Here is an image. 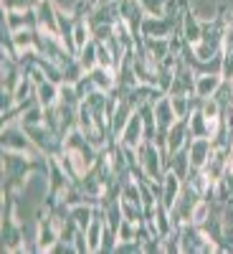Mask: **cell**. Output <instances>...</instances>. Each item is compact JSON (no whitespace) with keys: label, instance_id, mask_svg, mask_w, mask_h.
<instances>
[{"label":"cell","instance_id":"cell-21","mask_svg":"<svg viewBox=\"0 0 233 254\" xmlns=\"http://www.w3.org/2000/svg\"><path fill=\"white\" fill-rule=\"evenodd\" d=\"M223 51H233V20L226 26V33H223Z\"/></svg>","mask_w":233,"mask_h":254},{"label":"cell","instance_id":"cell-14","mask_svg":"<svg viewBox=\"0 0 233 254\" xmlns=\"http://www.w3.org/2000/svg\"><path fill=\"white\" fill-rule=\"evenodd\" d=\"M142 46H144V51L150 54L157 64H160L167 54H173L170 38H142Z\"/></svg>","mask_w":233,"mask_h":254},{"label":"cell","instance_id":"cell-6","mask_svg":"<svg viewBox=\"0 0 233 254\" xmlns=\"http://www.w3.org/2000/svg\"><path fill=\"white\" fill-rule=\"evenodd\" d=\"M213 140L210 137H193L187 142V155H190V168H203L208 158L213 155Z\"/></svg>","mask_w":233,"mask_h":254},{"label":"cell","instance_id":"cell-10","mask_svg":"<svg viewBox=\"0 0 233 254\" xmlns=\"http://www.w3.org/2000/svg\"><path fill=\"white\" fill-rule=\"evenodd\" d=\"M180 190H183V181H180L173 171H167L165 178H162V196H160V203L170 211V208L175 206L178 196H180Z\"/></svg>","mask_w":233,"mask_h":254},{"label":"cell","instance_id":"cell-16","mask_svg":"<svg viewBox=\"0 0 233 254\" xmlns=\"http://www.w3.org/2000/svg\"><path fill=\"white\" fill-rule=\"evenodd\" d=\"M94 208H96V206H89V203H76V206H71V219L76 221V226H79L81 231H87L89 224L94 221Z\"/></svg>","mask_w":233,"mask_h":254},{"label":"cell","instance_id":"cell-13","mask_svg":"<svg viewBox=\"0 0 233 254\" xmlns=\"http://www.w3.org/2000/svg\"><path fill=\"white\" fill-rule=\"evenodd\" d=\"M221 81H223V74H200V76H195V94L200 99L213 97L221 87Z\"/></svg>","mask_w":233,"mask_h":254},{"label":"cell","instance_id":"cell-1","mask_svg":"<svg viewBox=\"0 0 233 254\" xmlns=\"http://www.w3.org/2000/svg\"><path fill=\"white\" fill-rule=\"evenodd\" d=\"M3 150L23 153V155H31V158H41V155H44L18 122H5L3 125Z\"/></svg>","mask_w":233,"mask_h":254},{"label":"cell","instance_id":"cell-5","mask_svg":"<svg viewBox=\"0 0 233 254\" xmlns=\"http://www.w3.org/2000/svg\"><path fill=\"white\" fill-rule=\"evenodd\" d=\"M167 94H170V97H175V94H195V71L183 61V56H180L178 66H175L173 87H170V92H167Z\"/></svg>","mask_w":233,"mask_h":254},{"label":"cell","instance_id":"cell-11","mask_svg":"<svg viewBox=\"0 0 233 254\" xmlns=\"http://www.w3.org/2000/svg\"><path fill=\"white\" fill-rule=\"evenodd\" d=\"M58 94H61V84L56 81H48V79H41L36 81V99L41 107H53V104L58 102Z\"/></svg>","mask_w":233,"mask_h":254},{"label":"cell","instance_id":"cell-7","mask_svg":"<svg viewBox=\"0 0 233 254\" xmlns=\"http://www.w3.org/2000/svg\"><path fill=\"white\" fill-rule=\"evenodd\" d=\"M119 142L122 145H130V147H140L144 142V122H142V115L135 110L130 122L124 125V130L119 135Z\"/></svg>","mask_w":233,"mask_h":254},{"label":"cell","instance_id":"cell-17","mask_svg":"<svg viewBox=\"0 0 233 254\" xmlns=\"http://www.w3.org/2000/svg\"><path fill=\"white\" fill-rule=\"evenodd\" d=\"M76 59H79V64L84 66V71H92L94 66H99V54H96V41L92 38L87 46H84L79 54H76Z\"/></svg>","mask_w":233,"mask_h":254},{"label":"cell","instance_id":"cell-2","mask_svg":"<svg viewBox=\"0 0 233 254\" xmlns=\"http://www.w3.org/2000/svg\"><path fill=\"white\" fill-rule=\"evenodd\" d=\"M137 155H140V168L147 178L152 181H162L167 173V165H165V155L160 153V147L155 142H142L137 147Z\"/></svg>","mask_w":233,"mask_h":254},{"label":"cell","instance_id":"cell-15","mask_svg":"<svg viewBox=\"0 0 233 254\" xmlns=\"http://www.w3.org/2000/svg\"><path fill=\"white\" fill-rule=\"evenodd\" d=\"M187 125H190V135L193 137H210V120L200 110H195L187 117Z\"/></svg>","mask_w":233,"mask_h":254},{"label":"cell","instance_id":"cell-20","mask_svg":"<svg viewBox=\"0 0 233 254\" xmlns=\"http://www.w3.org/2000/svg\"><path fill=\"white\" fill-rule=\"evenodd\" d=\"M223 79H233V51H223Z\"/></svg>","mask_w":233,"mask_h":254},{"label":"cell","instance_id":"cell-12","mask_svg":"<svg viewBox=\"0 0 233 254\" xmlns=\"http://www.w3.org/2000/svg\"><path fill=\"white\" fill-rule=\"evenodd\" d=\"M167 171H173L183 183L187 181V176H190V155H187V145L180 147L178 153L170 155V160H167Z\"/></svg>","mask_w":233,"mask_h":254},{"label":"cell","instance_id":"cell-8","mask_svg":"<svg viewBox=\"0 0 233 254\" xmlns=\"http://www.w3.org/2000/svg\"><path fill=\"white\" fill-rule=\"evenodd\" d=\"M155 120H157V132H167L170 127L180 120L173 110V99L170 94H162L157 102H155Z\"/></svg>","mask_w":233,"mask_h":254},{"label":"cell","instance_id":"cell-19","mask_svg":"<svg viewBox=\"0 0 233 254\" xmlns=\"http://www.w3.org/2000/svg\"><path fill=\"white\" fill-rule=\"evenodd\" d=\"M38 3V0H3V8L5 10H28Z\"/></svg>","mask_w":233,"mask_h":254},{"label":"cell","instance_id":"cell-18","mask_svg":"<svg viewBox=\"0 0 233 254\" xmlns=\"http://www.w3.org/2000/svg\"><path fill=\"white\" fill-rule=\"evenodd\" d=\"M147 15H165V0H140Z\"/></svg>","mask_w":233,"mask_h":254},{"label":"cell","instance_id":"cell-9","mask_svg":"<svg viewBox=\"0 0 233 254\" xmlns=\"http://www.w3.org/2000/svg\"><path fill=\"white\" fill-rule=\"evenodd\" d=\"M135 110H137V107H135L130 99H119V104L114 107V112H112V117H109V132H112V137H119V135H122L124 125L130 122V117H132Z\"/></svg>","mask_w":233,"mask_h":254},{"label":"cell","instance_id":"cell-4","mask_svg":"<svg viewBox=\"0 0 233 254\" xmlns=\"http://www.w3.org/2000/svg\"><path fill=\"white\" fill-rule=\"evenodd\" d=\"M187 8L193 10L203 23L216 18L233 20V0H187Z\"/></svg>","mask_w":233,"mask_h":254},{"label":"cell","instance_id":"cell-3","mask_svg":"<svg viewBox=\"0 0 233 254\" xmlns=\"http://www.w3.org/2000/svg\"><path fill=\"white\" fill-rule=\"evenodd\" d=\"M200 198H203V196L198 193L193 186H190V183H183L180 196H178L175 206L170 208V219H173V224H175L178 229L185 226V224H190V219H193V208L198 206Z\"/></svg>","mask_w":233,"mask_h":254}]
</instances>
